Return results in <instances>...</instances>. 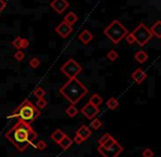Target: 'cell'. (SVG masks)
<instances>
[{
    "label": "cell",
    "mask_w": 161,
    "mask_h": 157,
    "mask_svg": "<svg viewBox=\"0 0 161 157\" xmlns=\"http://www.w3.org/2000/svg\"><path fill=\"white\" fill-rule=\"evenodd\" d=\"M65 113H66V114L69 115V118H74V117H76V115H77L78 110L76 109V107H75V106L71 104V106H69V108H67L66 110H65Z\"/></svg>",
    "instance_id": "44dd1931"
},
{
    "label": "cell",
    "mask_w": 161,
    "mask_h": 157,
    "mask_svg": "<svg viewBox=\"0 0 161 157\" xmlns=\"http://www.w3.org/2000/svg\"><path fill=\"white\" fill-rule=\"evenodd\" d=\"M65 135H66V134H65V133L63 132V131L61 130V128H56V130L54 131L53 133H52L51 136H50V137H51V139L54 142V143L58 144L61 142V139H62L63 137L65 136Z\"/></svg>",
    "instance_id": "5bb4252c"
},
{
    "label": "cell",
    "mask_w": 161,
    "mask_h": 157,
    "mask_svg": "<svg viewBox=\"0 0 161 157\" xmlns=\"http://www.w3.org/2000/svg\"><path fill=\"white\" fill-rule=\"evenodd\" d=\"M80 113L85 115L86 119L88 120H93L94 118H96V115L99 113V108L93 106L92 103H86L83 108L80 109Z\"/></svg>",
    "instance_id": "ba28073f"
},
{
    "label": "cell",
    "mask_w": 161,
    "mask_h": 157,
    "mask_svg": "<svg viewBox=\"0 0 161 157\" xmlns=\"http://www.w3.org/2000/svg\"><path fill=\"white\" fill-rule=\"evenodd\" d=\"M40 65H41V62L38 57H32L31 60H29V66L31 67V68L36 69V68H38Z\"/></svg>",
    "instance_id": "cb8c5ba5"
},
{
    "label": "cell",
    "mask_w": 161,
    "mask_h": 157,
    "mask_svg": "<svg viewBox=\"0 0 161 157\" xmlns=\"http://www.w3.org/2000/svg\"><path fill=\"white\" fill-rule=\"evenodd\" d=\"M33 96L34 97H36V99H39V98H43L45 96V90L42 88V87H38V88L34 89Z\"/></svg>",
    "instance_id": "603a6c76"
},
{
    "label": "cell",
    "mask_w": 161,
    "mask_h": 157,
    "mask_svg": "<svg viewBox=\"0 0 161 157\" xmlns=\"http://www.w3.org/2000/svg\"><path fill=\"white\" fill-rule=\"evenodd\" d=\"M88 102H90V103H92L93 106L99 108V106H102V103H103V98H102L99 95H97V93H94V95L91 96L90 101H88Z\"/></svg>",
    "instance_id": "ac0fdd59"
},
{
    "label": "cell",
    "mask_w": 161,
    "mask_h": 157,
    "mask_svg": "<svg viewBox=\"0 0 161 157\" xmlns=\"http://www.w3.org/2000/svg\"><path fill=\"white\" fill-rule=\"evenodd\" d=\"M118 106H119V102L116 98H110V99H108L107 102H106V107H107V109H109V110H115V109L118 108Z\"/></svg>",
    "instance_id": "ffe728a7"
},
{
    "label": "cell",
    "mask_w": 161,
    "mask_h": 157,
    "mask_svg": "<svg viewBox=\"0 0 161 157\" xmlns=\"http://www.w3.org/2000/svg\"><path fill=\"white\" fill-rule=\"evenodd\" d=\"M131 79L134 80L136 84L139 85L147 79V74H146L141 68H137L136 71L131 74Z\"/></svg>",
    "instance_id": "8fae6325"
},
{
    "label": "cell",
    "mask_w": 161,
    "mask_h": 157,
    "mask_svg": "<svg viewBox=\"0 0 161 157\" xmlns=\"http://www.w3.org/2000/svg\"><path fill=\"white\" fill-rule=\"evenodd\" d=\"M76 135H78V136H80L82 139H84V141H86V139H88V137L92 135V131H91V128H88V126L86 125H82L78 128V130L75 132Z\"/></svg>",
    "instance_id": "7c38bea8"
},
{
    "label": "cell",
    "mask_w": 161,
    "mask_h": 157,
    "mask_svg": "<svg viewBox=\"0 0 161 157\" xmlns=\"http://www.w3.org/2000/svg\"><path fill=\"white\" fill-rule=\"evenodd\" d=\"M125 39H126V42H127L128 44H134V43L136 42V41H135V38H134V35H132L131 33H129V32H128V33L126 34Z\"/></svg>",
    "instance_id": "f1b7e54d"
},
{
    "label": "cell",
    "mask_w": 161,
    "mask_h": 157,
    "mask_svg": "<svg viewBox=\"0 0 161 157\" xmlns=\"http://www.w3.org/2000/svg\"><path fill=\"white\" fill-rule=\"evenodd\" d=\"M6 137L19 152L23 153L33 144L34 139L38 137V133L33 130L30 123L18 120V122L6 133Z\"/></svg>",
    "instance_id": "6da1fadb"
},
{
    "label": "cell",
    "mask_w": 161,
    "mask_h": 157,
    "mask_svg": "<svg viewBox=\"0 0 161 157\" xmlns=\"http://www.w3.org/2000/svg\"><path fill=\"white\" fill-rule=\"evenodd\" d=\"M50 6L58 14H62L69 7V3L67 0H53Z\"/></svg>",
    "instance_id": "30bf717a"
},
{
    "label": "cell",
    "mask_w": 161,
    "mask_h": 157,
    "mask_svg": "<svg viewBox=\"0 0 161 157\" xmlns=\"http://www.w3.org/2000/svg\"><path fill=\"white\" fill-rule=\"evenodd\" d=\"M72 31H73V27L69 25V24H67V23L64 22V21H62V22H61L60 24L55 28V32L62 39H66L67 36L72 33Z\"/></svg>",
    "instance_id": "9c48e42d"
},
{
    "label": "cell",
    "mask_w": 161,
    "mask_h": 157,
    "mask_svg": "<svg viewBox=\"0 0 161 157\" xmlns=\"http://www.w3.org/2000/svg\"><path fill=\"white\" fill-rule=\"evenodd\" d=\"M6 7H7L6 0H0V12H3L6 9Z\"/></svg>",
    "instance_id": "e575fe53"
},
{
    "label": "cell",
    "mask_w": 161,
    "mask_h": 157,
    "mask_svg": "<svg viewBox=\"0 0 161 157\" xmlns=\"http://www.w3.org/2000/svg\"><path fill=\"white\" fill-rule=\"evenodd\" d=\"M73 142H75L76 144H82L84 142V139L80 136H78V135L75 134V136H74V139H73Z\"/></svg>",
    "instance_id": "836d02e7"
},
{
    "label": "cell",
    "mask_w": 161,
    "mask_h": 157,
    "mask_svg": "<svg viewBox=\"0 0 161 157\" xmlns=\"http://www.w3.org/2000/svg\"><path fill=\"white\" fill-rule=\"evenodd\" d=\"M87 92L88 89L86 88V86L82 84L76 77L69 78L66 84H64L58 89V93L73 106H75Z\"/></svg>",
    "instance_id": "7a4b0ae2"
},
{
    "label": "cell",
    "mask_w": 161,
    "mask_h": 157,
    "mask_svg": "<svg viewBox=\"0 0 161 157\" xmlns=\"http://www.w3.org/2000/svg\"><path fill=\"white\" fill-rule=\"evenodd\" d=\"M61 71L66 76L67 78H75L77 77V75H80L82 71H83V68L73 58H69L64 64L61 66Z\"/></svg>",
    "instance_id": "52a82bcc"
},
{
    "label": "cell",
    "mask_w": 161,
    "mask_h": 157,
    "mask_svg": "<svg viewBox=\"0 0 161 157\" xmlns=\"http://www.w3.org/2000/svg\"><path fill=\"white\" fill-rule=\"evenodd\" d=\"M29 46V41L27 39H21V43H20V50H25Z\"/></svg>",
    "instance_id": "d6a6232c"
},
{
    "label": "cell",
    "mask_w": 161,
    "mask_h": 157,
    "mask_svg": "<svg viewBox=\"0 0 161 157\" xmlns=\"http://www.w3.org/2000/svg\"><path fill=\"white\" fill-rule=\"evenodd\" d=\"M152 36H156L157 39H161V21H157L151 29H149Z\"/></svg>",
    "instance_id": "9a60e30c"
},
{
    "label": "cell",
    "mask_w": 161,
    "mask_h": 157,
    "mask_svg": "<svg viewBox=\"0 0 161 157\" xmlns=\"http://www.w3.org/2000/svg\"><path fill=\"white\" fill-rule=\"evenodd\" d=\"M47 143H45L44 141H42V139H41V141H39L38 142V144H36V149H39V150H43V149H45V148H47Z\"/></svg>",
    "instance_id": "83f0119b"
},
{
    "label": "cell",
    "mask_w": 161,
    "mask_h": 157,
    "mask_svg": "<svg viewBox=\"0 0 161 157\" xmlns=\"http://www.w3.org/2000/svg\"><path fill=\"white\" fill-rule=\"evenodd\" d=\"M107 58L109 60H112V62H114V60H116L117 58H118V54H117L116 51H114V50H112V51L108 52L107 54Z\"/></svg>",
    "instance_id": "4316f807"
},
{
    "label": "cell",
    "mask_w": 161,
    "mask_h": 157,
    "mask_svg": "<svg viewBox=\"0 0 161 157\" xmlns=\"http://www.w3.org/2000/svg\"><path fill=\"white\" fill-rule=\"evenodd\" d=\"M131 34L134 35L135 41L140 47H143L152 38V34L150 32V30L146 27L143 23H140L134 31L131 32Z\"/></svg>",
    "instance_id": "8992f818"
},
{
    "label": "cell",
    "mask_w": 161,
    "mask_h": 157,
    "mask_svg": "<svg viewBox=\"0 0 161 157\" xmlns=\"http://www.w3.org/2000/svg\"><path fill=\"white\" fill-rule=\"evenodd\" d=\"M143 157H153V152H152L150 148H145L142 152Z\"/></svg>",
    "instance_id": "1f68e13d"
},
{
    "label": "cell",
    "mask_w": 161,
    "mask_h": 157,
    "mask_svg": "<svg viewBox=\"0 0 161 157\" xmlns=\"http://www.w3.org/2000/svg\"><path fill=\"white\" fill-rule=\"evenodd\" d=\"M102 126H103V121L97 119V118H94V119L92 120V122H91V128H92L93 130H99Z\"/></svg>",
    "instance_id": "7402d4cb"
},
{
    "label": "cell",
    "mask_w": 161,
    "mask_h": 157,
    "mask_svg": "<svg viewBox=\"0 0 161 157\" xmlns=\"http://www.w3.org/2000/svg\"><path fill=\"white\" fill-rule=\"evenodd\" d=\"M47 101L44 98H39V99L36 100V107L38 109H44V108H47Z\"/></svg>",
    "instance_id": "d4e9b609"
},
{
    "label": "cell",
    "mask_w": 161,
    "mask_h": 157,
    "mask_svg": "<svg viewBox=\"0 0 161 157\" xmlns=\"http://www.w3.org/2000/svg\"><path fill=\"white\" fill-rule=\"evenodd\" d=\"M98 153L103 157H118L123 153L124 148L113 136H110L105 143L98 145Z\"/></svg>",
    "instance_id": "5b68a950"
},
{
    "label": "cell",
    "mask_w": 161,
    "mask_h": 157,
    "mask_svg": "<svg viewBox=\"0 0 161 157\" xmlns=\"http://www.w3.org/2000/svg\"><path fill=\"white\" fill-rule=\"evenodd\" d=\"M77 20H78V17L76 16L74 12H69V13L64 17V20H63V21H64V22H66L67 24L73 25L74 23L77 22Z\"/></svg>",
    "instance_id": "e0dca14e"
},
{
    "label": "cell",
    "mask_w": 161,
    "mask_h": 157,
    "mask_svg": "<svg viewBox=\"0 0 161 157\" xmlns=\"http://www.w3.org/2000/svg\"><path fill=\"white\" fill-rule=\"evenodd\" d=\"M128 32L129 31L118 20H114L104 30V34L112 41L113 44H118L123 39H125Z\"/></svg>",
    "instance_id": "277c9868"
},
{
    "label": "cell",
    "mask_w": 161,
    "mask_h": 157,
    "mask_svg": "<svg viewBox=\"0 0 161 157\" xmlns=\"http://www.w3.org/2000/svg\"><path fill=\"white\" fill-rule=\"evenodd\" d=\"M93 39H94V36H93V34L91 33L88 30H84V31L80 32V35H78V40L85 45H87Z\"/></svg>",
    "instance_id": "4fadbf2b"
},
{
    "label": "cell",
    "mask_w": 161,
    "mask_h": 157,
    "mask_svg": "<svg viewBox=\"0 0 161 157\" xmlns=\"http://www.w3.org/2000/svg\"><path fill=\"white\" fill-rule=\"evenodd\" d=\"M40 109L36 108L29 99H25L20 106L14 109V111L12 112V114L9 115V118H18L19 120H22L31 124L40 117Z\"/></svg>",
    "instance_id": "3957f363"
},
{
    "label": "cell",
    "mask_w": 161,
    "mask_h": 157,
    "mask_svg": "<svg viewBox=\"0 0 161 157\" xmlns=\"http://www.w3.org/2000/svg\"><path fill=\"white\" fill-rule=\"evenodd\" d=\"M110 136H112V135H110L109 133H106V134H104L103 136H102L101 139H98V145H102L103 143H105V142L107 141V139H109Z\"/></svg>",
    "instance_id": "4dcf8cb0"
},
{
    "label": "cell",
    "mask_w": 161,
    "mask_h": 157,
    "mask_svg": "<svg viewBox=\"0 0 161 157\" xmlns=\"http://www.w3.org/2000/svg\"><path fill=\"white\" fill-rule=\"evenodd\" d=\"M135 60L140 64H143L145 62H147L148 60V54L145 51H138L135 55Z\"/></svg>",
    "instance_id": "d6986e66"
},
{
    "label": "cell",
    "mask_w": 161,
    "mask_h": 157,
    "mask_svg": "<svg viewBox=\"0 0 161 157\" xmlns=\"http://www.w3.org/2000/svg\"><path fill=\"white\" fill-rule=\"evenodd\" d=\"M72 144H73V139H72L71 137L67 136V135H65V136L61 139V142L58 143V145L61 146V148H62V149L65 150V149H67V148L71 147Z\"/></svg>",
    "instance_id": "2e32d148"
},
{
    "label": "cell",
    "mask_w": 161,
    "mask_h": 157,
    "mask_svg": "<svg viewBox=\"0 0 161 157\" xmlns=\"http://www.w3.org/2000/svg\"><path fill=\"white\" fill-rule=\"evenodd\" d=\"M25 54L23 53L21 50H18V51L14 53V60H18V62H22L23 60H25Z\"/></svg>",
    "instance_id": "484cf974"
},
{
    "label": "cell",
    "mask_w": 161,
    "mask_h": 157,
    "mask_svg": "<svg viewBox=\"0 0 161 157\" xmlns=\"http://www.w3.org/2000/svg\"><path fill=\"white\" fill-rule=\"evenodd\" d=\"M20 43H21V38L20 36H17V38L12 41L11 44H12V46L16 47L17 50H20Z\"/></svg>",
    "instance_id": "f546056e"
}]
</instances>
